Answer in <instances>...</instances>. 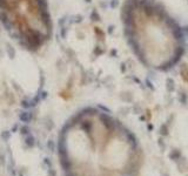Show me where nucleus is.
I'll return each mask as SVG.
<instances>
[{"instance_id":"nucleus-1","label":"nucleus","mask_w":188,"mask_h":176,"mask_svg":"<svg viewBox=\"0 0 188 176\" xmlns=\"http://www.w3.org/2000/svg\"><path fill=\"white\" fill-rule=\"evenodd\" d=\"M121 20L128 46L143 66L166 71L181 60L182 29L159 0H126Z\"/></svg>"},{"instance_id":"nucleus-2","label":"nucleus","mask_w":188,"mask_h":176,"mask_svg":"<svg viewBox=\"0 0 188 176\" xmlns=\"http://www.w3.org/2000/svg\"><path fill=\"white\" fill-rule=\"evenodd\" d=\"M0 20L11 37L26 49H38L52 37L46 0H0Z\"/></svg>"}]
</instances>
